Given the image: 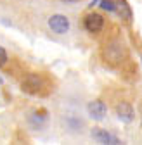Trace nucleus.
I'll return each instance as SVG.
<instances>
[{
  "label": "nucleus",
  "instance_id": "obj_1",
  "mask_svg": "<svg viewBox=\"0 0 142 145\" xmlns=\"http://www.w3.org/2000/svg\"><path fill=\"white\" fill-rule=\"evenodd\" d=\"M49 28L57 35H64L69 29V19L62 14H56L49 19Z\"/></svg>",
  "mask_w": 142,
  "mask_h": 145
},
{
  "label": "nucleus",
  "instance_id": "obj_2",
  "mask_svg": "<svg viewBox=\"0 0 142 145\" xmlns=\"http://www.w3.org/2000/svg\"><path fill=\"white\" fill-rule=\"evenodd\" d=\"M116 116L123 123H132L133 121V107L128 102H120L116 105Z\"/></svg>",
  "mask_w": 142,
  "mask_h": 145
},
{
  "label": "nucleus",
  "instance_id": "obj_3",
  "mask_svg": "<svg viewBox=\"0 0 142 145\" xmlns=\"http://www.w3.org/2000/svg\"><path fill=\"white\" fill-rule=\"evenodd\" d=\"M92 138H94L95 142H99V143H109V145L120 143V140H118L116 137H113L111 133H108V131L102 130V128H94V130H92Z\"/></svg>",
  "mask_w": 142,
  "mask_h": 145
},
{
  "label": "nucleus",
  "instance_id": "obj_4",
  "mask_svg": "<svg viewBox=\"0 0 142 145\" xmlns=\"http://www.w3.org/2000/svg\"><path fill=\"white\" fill-rule=\"evenodd\" d=\"M104 26V19H102V16L99 14H88L85 17V28L87 31H90V33H97L101 31Z\"/></svg>",
  "mask_w": 142,
  "mask_h": 145
},
{
  "label": "nucleus",
  "instance_id": "obj_5",
  "mask_svg": "<svg viewBox=\"0 0 142 145\" xmlns=\"http://www.w3.org/2000/svg\"><path fill=\"white\" fill-rule=\"evenodd\" d=\"M87 109H88V114H90V118L95 119V121H101V119L106 116V105H104V102H101V100L90 102Z\"/></svg>",
  "mask_w": 142,
  "mask_h": 145
},
{
  "label": "nucleus",
  "instance_id": "obj_6",
  "mask_svg": "<svg viewBox=\"0 0 142 145\" xmlns=\"http://www.w3.org/2000/svg\"><path fill=\"white\" fill-rule=\"evenodd\" d=\"M114 10L118 12L120 19H123V21H130L132 19V9H130V5H128L127 0H118Z\"/></svg>",
  "mask_w": 142,
  "mask_h": 145
},
{
  "label": "nucleus",
  "instance_id": "obj_7",
  "mask_svg": "<svg viewBox=\"0 0 142 145\" xmlns=\"http://www.w3.org/2000/svg\"><path fill=\"white\" fill-rule=\"evenodd\" d=\"M101 7H102L104 10H114L116 4L113 2V0H101Z\"/></svg>",
  "mask_w": 142,
  "mask_h": 145
},
{
  "label": "nucleus",
  "instance_id": "obj_8",
  "mask_svg": "<svg viewBox=\"0 0 142 145\" xmlns=\"http://www.w3.org/2000/svg\"><path fill=\"white\" fill-rule=\"evenodd\" d=\"M7 62V52L4 47H0V66H4Z\"/></svg>",
  "mask_w": 142,
  "mask_h": 145
},
{
  "label": "nucleus",
  "instance_id": "obj_9",
  "mask_svg": "<svg viewBox=\"0 0 142 145\" xmlns=\"http://www.w3.org/2000/svg\"><path fill=\"white\" fill-rule=\"evenodd\" d=\"M62 2H76V0H62Z\"/></svg>",
  "mask_w": 142,
  "mask_h": 145
}]
</instances>
